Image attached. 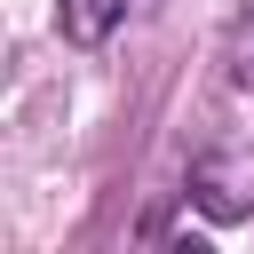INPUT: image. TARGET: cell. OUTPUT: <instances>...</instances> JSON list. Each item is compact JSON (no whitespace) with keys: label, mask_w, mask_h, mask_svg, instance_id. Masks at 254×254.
<instances>
[{"label":"cell","mask_w":254,"mask_h":254,"mask_svg":"<svg viewBox=\"0 0 254 254\" xmlns=\"http://www.w3.org/2000/svg\"><path fill=\"white\" fill-rule=\"evenodd\" d=\"M143 8H159V0H56V24H64V40H79V48H103L127 16H143Z\"/></svg>","instance_id":"1"}]
</instances>
